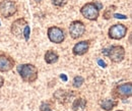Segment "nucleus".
<instances>
[{
    "label": "nucleus",
    "mask_w": 132,
    "mask_h": 111,
    "mask_svg": "<svg viewBox=\"0 0 132 111\" xmlns=\"http://www.w3.org/2000/svg\"><path fill=\"white\" fill-rule=\"evenodd\" d=\"M10 32L14 37H16L18 39H23L26 42H28L30 40L31 28H30L27 19L23 17L17 18L11 24Z\"/></svg>",
    "instance_id": "nucleus-1"
},
{
    "label": "nucleus",
    "mask_w": 132,
    "mask_h": 111,
    "mask_svg": "<svg viewBox=\"0 0 132 111\" xmlns=\"http://www.w3.org/2000/svg\"><path fill=\"white\" fill-rule=\"evenodd\" d=\"M16 71L22 82L33 84L39 78L38 67L32 63H22L16 66Z\"/></svg>",
    "instance_id": "nucleus-2"
},
{
    "label": "nucleus",
    "mask_w": 132,
    "mask_h": 111,
    "mask_svg": "<svg viewBox=\"0 0 132 111\" xmlns=\"http://www.w3.org/2000/svg\"><path fill=\"white\" fill-rule=\"evenodd\" d=\"M103 7V4L98 1H92V2H86L85 4H83L80 8V13L81 16L90 20V21H95L99 18L100 11Z\"/></svg>",
    "instance_id": "nucleus-3"
},
{
    "label": "nucleus",
    "mask_w": 132,
    "mask_h": 111,
    "mask_svg": "<svg viewBox=\"0 0 132 111\" xmlns=\"http://www.w3.org/2000/svg\"><path fill=\"white\" fill-rule=\"evenodd\" d=\"M102 52L113 63L122 62L125 59V55H126V50L122 45H112L109 48L104 49Z\"/></svg>",
    "instance_id": "nucleus-4"
},
{
    "label": "nucleus",
    "mask_w": 132,
    "mask_h": 111,
    "mask_svg": "<svg viewBox=\"0 0 132 111\" xmlns=\"http://www.w3.org/2000/svg\"><path fill=\"white\" fill-rule=\"evenodd\" d=\"M132 96V83H124L117 85L112 91V98L115 100H126Z\"/></svg>",
    "instance_id": "nucleus-5"
},
{
    "label": "nucleus",
    "mask_w": 132,
    "mask_h": 111,
    "mask_svg": "<svg viewBox=\"0 0 132 111\" xmlns=\"http://www.w3.org/2000/svg\"><path fill=\"white\" fill-rule=\"evenodd\" d=\"M47 36H48V39L50 40V42H52L54 44L63 43L66 38L64 30L60 27H57V26H52V27L48 28Z\"/></svg>",
    "instance_id": "nucleus-6"
},
{
    "label": "nucleus",
    "mask_w": 132,
    "mask_h": 111,
    "mask_svg": "<svg viewBox=\"0 0 132 111\" xmlns=\"http://www.w3.org/2000/svg\"><path fill=\"white\" fill-rule=\"evenodd\" d=\"M17 12V4L12 0L0 1V16L4 18H9Z\"/></svg>",
    "instance_id": "nucleus-7"
},
{
    "label": "nucleus",
    "mask_w": 132,
    "mask_h": 111,
    "mask_svg": "<svg viewBox=\"0 0 132 111\" xmlns=\"http://www.w3.org/2000/svg\"><path fill=\"white\" fill-rule=\"evenodd\" d=\"M128 32L127 26L123 24H115L111 26L108 30V37L112 40H122L126 37Z\"/></svg>",
    "instance_id": "nucleus-8"
},
{
    "label": "nucleus",
    "mask_w": 132,
    "mask_h": 111,
    "mask_svg": "<svg viewBox=\"0 0 132 111\" xmlns=\"http://www.w3.org/2000/svg\"><path fill=\"white\" fill-rule=\"evenodd\" d=\"M68 31H69V35L72 39L77 40L84 35V33L86 31V27L82 20H73V21H71Z\"/></svg>",
    "instance_id": "nucleus-9"
},
{
    "label": "nucleus",
    "mask_w": 132,
    "mask_h": 111,
    "mask_svg": "<svg viewBox=\"0 0 132 111\" xmlns=\"http://www.w3.org/2000/svg\"><path fill=\"white\" fill-rule=\"evenodd\" d=\"M15 66V60L9 54L0 51V72H8Z\"/></svg>",
    "instance_id": "nucleus-10"
},
{
    "label": "nucleus",
    "mask_w": 132,
    "mask_h": 111,
    "mask_svg": "<svg viewBox=\"0 0 132 111\" xmlns=\"http://www.w3.org/2000/svg\"><path fill=\"white\" fill-rule=\"evenodd\" d=\"M89 46H90V41L89 40H83L80 42H77L72 47V53L75 56H82V55L86 54L88 52Z\"/></svg>",
    "instance_id": "nucleus-11"
},
{
    "label": "nucleus",
    "mask_w": 132,
    "mask_h": 111,
    "mask_svg": "<svg viewBox=\"0 0 132 111\" xmlns=\"http://www.w3.org/2000/svg\"><path fill=\"white\" fill-rule=\"evenodd\" d=\"M74 95H75V93H73V92H70V91H68V90L59 89V90H57V91L55 92L54 98H55L60 104H66V103L69 101V99H70L71 97H73Z\"/></svg>",
    "instance_id": "nucleus-12"
},
{
    "label": "nucleus",
    "mask_w": 132,
    "mask_h": 111,
    "mask_svg": "<svg viewBox=\"0 0 132 111\" xmlns=\"http://www.w3.org/2000/svg\"><path fill=\"white\" fill-rule=\"evenodd\" d=\"M119 104V101L118 100H115V99H104L100 102V106L103 110L105 111H111L113 110L115 107L118 106Z\"/></svg>",
    "instance_id": "nucleus-13"
},
{
    "label": "nucleus",
    "mask_w": 132,
    "mask_h": 111,
    "mask_svg": "<svg viewBox=\"0 0 132 111\" xmlns=\"http://www.w3.org/2000/svg\"><path fill=\"white\" fill-rule=\"evenodd\" d=\"M44 59L47 64H54L59 60V54L55 50L49 49L46 51V53L44 55Z\"/></svg>",
    "instance_id": "nucleus-14"
},
{
    "label": "nucleus",
    "mask_w": 132,
    "mask_h": 111,
    "mask_svg": "<svg viewBox=\"0 0 132 111\" xmlns=\"http://www.w3.org/2000/svg\"><path fill=\"white\" fill-rule=\"evenodd\" d=\"M86 100L83 99V98H77L73 101L72 103V110L73 111H77L78 109H84L86 107Z\"/></svg>",
    "instance_id": "nucleus-15"
},
{
    "label": "nucleus",
    "mask_w": 132,
    "mask_h": 111,
    "mask_svg": "<svg viewBox=\"0 0 132 111\" xmlns=\"http://www.w3.org/2000/svg\"><path fill=\"white\" fill-rule=\"evenodd\" d=\"M116 8H117L116 5H110V6H108V7L104 10V12H103V18L106 19V20L112 18L114 12H115Z\"/></svg>",
    "instance_id": "nucleus-16"
},
{
    "label": "nucleus",
    "mask_w": 132,
    "mask_h": 111,
    "mask_svg": "<svg viewBox=\"0 0 132 111\" xmlns=\"http://www.w3.org/2000/svg\"><path fill=\"white\" fill-rule=\"evenodd\" d=\"M83 83H84V78L81 76H76V77H74V79L72 80V86L75 89H79L83 85Z\"/></svg>",
    "instance_id": "nucleus-17"
},
{
    "label": "nucleus",
    "mask_w": 132,
    "mask_h": 111,
    "mask_svg": "<svg viewBox=\"0 0 132 111\" xmlns=\"http://www.w3.org/2000/svg\"><path fill=\"white\" fill-rule=\"evenodd\" d=\"M68 0H52V4L56 7H63L67 4Z\"/></svg>",
    "instance_id": "nucleus-18"
},
{
    "label": "nucleus",
    "mask_w": 132,
    "mask_h": 111,
    "mask_svg": "<svg viewBox=\"0 0 132 111\" xmlns=\"http://www.w3.org/2000/svg\"><path fill=\"white\" fill-rule=\"evenodd\" d=\"M113 17H115V18H118V19H126V18H127V16H124V14H117V13H114V14H113Z\"/></svg>",
    "instance_id": "nucleus-19"
},
{
    "label": "nucleus",
    "mask_w": 132,
    "mask_h": 111,
    "mask_svg": "<svg viewBox=\"0 0 132 111\" xmlns=\"http://www.w3.org/2000/svg\"><path fill=\"white\" fill-rule=\"evenodd\" d=\"M98 64H99L101 67H103V68H106V67H107V63H106L105 61L101 60V59H98Z\"/></svg>",
    "instance_id": "nucleus-20"
},
{
    "label": "nucleus",
    "mask_w": 132,
    "mask_h": 111,
    "mask_svg": "<svg viewBox=\"0 0 132 111\" xmlns=\"http://www.w3.org/2000/svg\"><path fill=\"white\" fill-rule=\"evenodd\" d=\"M4 83H5V80H4V78L2 77V76H0V89L4 86Z\"/></svg>",
    "instance_id": "nucleus-21"
},
{
    "label": "nucleus",
    "mask_w": 132,
    "mask_h": 111,
    "mask_svg": "<svg viewBox=\"0 0 132 111\" xmlns=\"http://www.w3.org/2000/svg\"><path fill=\"white\" fill-rule=\"evenodd\" d=\"M60 79H62L63 82H67V77H66L65 75H63V73H62V75H60Z\"/></svg>",
    "instance_id": "nucleus-22"
},
{
    "label": "nucleus",
    "mask_w": 132,
    "mask_h": 111,
    "mask_svg": "<svg viewBox=\"0 0 132 111\" xmlns=\"http://www.w3.org/2000/svg\"><path fill=\"white\" fill-rule=\"evenodd\" d=\"M42 111H53L51 108H46V109H44V110H42Z\"/></svg>",
    "instance_id": "nucleus-23"
},
{
    "label": "nucleus",
    "mask_w": 132,
    "mask_h": 111,
    "mask_svg": "<svg viewBox=\"0 0 132 111\" xmlns=\"http://www.w3.org/2000/svg\"><path fill=\"white\" fill-rule=\"evenodd\" d=\"M35 1H36V2H42L43 0H35Z\"/></svg>",
    "instance_id": "nucleus-24"
},
{
    "label": "nucleus",
    "mask_w": 132,
    "mask_h": 111,
    "mask_svg": "<svg viewBox=\"0 0 132 111\" xmlns=\"http://www.w3.org/2000/svg\"><path fill=\"white\" fill-rule=\"evenodd\" d=\"M117 111H124V110H117Z\"/></svg>",
    "instance_id": "nucleus-25"
},
{
    "label": "nucleus",
    "mask_w": 132,
    "mask_h": 111,
    "mask_svg": "<svg viewBox=\"0 0 132 111\" xmlns=\"http://www.w3.org/2000/svg\"><path fill=\"white\" fill-rule=\"evenodd\" d=\"M0 26H1V23H0Z\"/></svg>",
    "instance_id": "nucleus-26"
}]
</instances>
